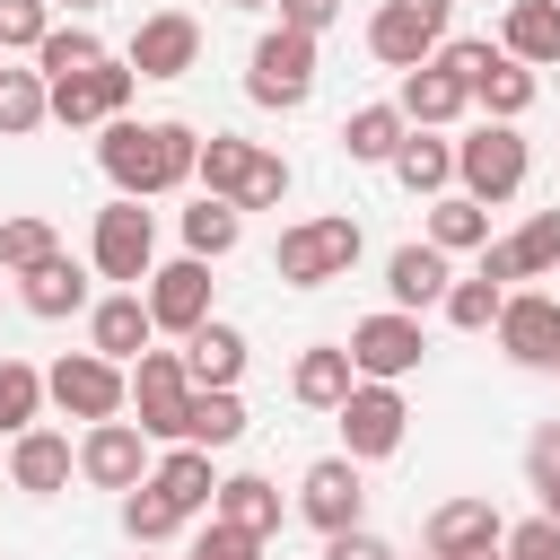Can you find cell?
Here are the masks:
<instances>
[{"instance_id": "obj_13", "label": "cell", "mask_w": 560, "mask_h": 560, "mask_svg": "<svg viewBox=\"0 0 560 560\" xmlns=\"http://www.w3.org/2000/svg\"><path fill=\"white\" fill-rule=\"evenodd\" d=\"M131 88H140V70L122 61V52H105V61H88V70H70V79H52V122H114L122 105H131Z\"/></svg>"}, {"instance_id": "obj_19", "label": "cell", "mask_w": 560, "mask_h": 560, "mask_svg": "<svg viewBox=\"0 0 560 560\" xmlns=\"http://www.w3.org/2000/svg\"><path fill=\"white\" fill-rule=\"evenodd\" d=\"M481 271L508 289V280H542V271H560V210H534L516 236H499V245H481Z\"/></svg>"}, {"instance_id": "obj_3", "label": "cell", "mask_w": 560, "mask_h": 560, "mask_svg": "<svg viewBox=\"0 0 560 560\" xmlns=\"http://www.w3.org/2000/svg\"><path fill=\"white\" fill-rule=\"evenodd\" d=\"M359 219L350 210H324V219H298V228H280V245H271V271L289 280V289H324V280H350V262H359Z\"/></svg>"}, {"instance_id": "obj_55", "label": "cell", "mask_w": 560, "mask_h": 560, "mask_svg": "<svg viewBox=\"0 0 560 560\" xmlns=\"http://www.w3.org/2000/svg\"><path fill=\"white\" fill-rule=\"evenodd\" d=\"M429 560H438V551H429Z\"/></svg>"}, {"instance_id": "obj_34", "label": "cell", "mask_w": 560, "mask_h": 560, "mask_svg": "<svg viewBox=\"0 0 560 560\" xmlns=\"http://www.w3.org/2000/svg\"><path fill=\"white\" fill-rule=\"evenodd\" d=\"M184 438L192 446H236L245 438V402H236V385H192V402H184Z\"/></svg>"}, {"instance_id": "obj_33", "label": "cell", "mask_w": 560, "mask_h": 560, "mask_svg": "<svg viewBox=\"0 0 560 560\" xmlns=\"http://www.w3.org/2000/svg\"><path fill=\"white\" fill-rule=\"evenodd\" d=\"M184 368H192V385H236L245 376V332L210 315L201 332H184Z\"/></svg>"}, {"instance_id": "obj_40", "label": "cell", "mask_w": 560, "mask_h": 560, "mask_svg": "<svg viewBox=\"0 0 560 560\" xmlns=\"http://www.w3.org/2000/svg\"><path fill=\"white\" fill-rule=\"evenodd\" d=\"M61 254V236H52V219H35V210H18V219H0V271H35V262H52Z\"/></svg>"}, {"instance_id": "obj_24", "label": "cell", "mask_w": 560, "mask_h": 560, "mask_svg": "<svg viewBox=\"0 0 560 560\" xmlns=\"http://www.w3.org/2000/svg\"><path fill=\"white\" fill-rule=\"evenodd\" d=\"M394 105H402L420 131H438V122H455V114L472 105V88H464L446 61H420V70H402V96H394Z\"/></svg>"}, {"instance_id": "obj_10", "label": "cell", "mask_w": 560, "mask_h": 560, "mask_svg": "<svg viewBox=\"0 0 560 560\" xmlns=\"http://www.w3.org/2000/svg\"><path fill=\"white\" fill-rule=\"evenodd\" d=\"M184 402H192L184 350H140V359H131V411H140V429H149L158 446L184 438Z\"/></svg>"}, {"instance_id": "obj_1", "label": "cell", "mask_w": 560, "mask_h": 560, "mask_svg": "<svg viewBox=\"0 0 560 560\" xmlns=\"http://www.w3.org/2000/svg\"><path fill=\"white\" fill-rule=\"evenodd\" d=\"M96 166L114 175V192L158 201V192L192 184V166H201V131H192V122H131V114H114L105 140H96Z\"/></svg>"}, {"instance_id": "obj_42", "label": "cell", "mask_w": 560, "mask_h": 560, "mask_svg": "<svg viewBox=\"0 0 560 560\" xmlns=\"http://www.w3.org/2000/svg\"><path fill=\"white\" fill-rule=\"evenodd\" d=\"M52 35V0H0V52H35Z\"/></svg>"}, {"instance_id": "obj_17", "label": "cell", "mask_w": 560, "mask_h": 560, "mask_svg": "<svg viewBox=\"0 0 560 560\" xmlns=\"http://www.w3.org/2000/svg\"><path fill=\"white\" fill-rule=\"evenodd\" d=\"M122 61H131L140 79H184V70L201 61V26H192L184 9H149V18L131 26V44H122Z\"/></svg>"}, {"instance_id": "obj_32", "label": "cell", "mask_w": 560, "mask_h": 560, "mask_svg": "<svg viewBox=\"0 0 560 560\" xmlns=\"http://www.w3.org/2000/svg\"><path fill=\"white\" fill-rule=\"evenodd\" d=\"M429 245H438V254H481V245H490V201L438 192V201H429Z\"/></svg>"}, {"instance_id": "obj_21", "label": "cell", "mask_w": 560, "mask_h": 560, "mask_svg": "<svg viewBox=\"0 0 560 560\" xmlns=\"http://www.w3.org/2000/svg\"><path fill=\"white\" fill-rule=\"evenodd\" d=\"M149 341H158V315H149V298H140V289H114V298H96V306H88V350H105V359H122V368H131Z\"/></svg>"}, {"instance_id": "obj_5", "label": "cell", "mask_w": 560, "mask_h": 560, "mask_svg": "<svg viewBox=\"0 0 560 560\" xmlns=\"http://www.w3.org/2000/svg\"><path fill=\"white\" fill-rule=\"evenodd\" d=\"M245 96L271 105V114H298V105L315 96V35H298V26L254 35V52H245Z\"/></svg>"}, {"instance_id": "obj_9", "label": "cell", "mask_w": 560, "mask_h": 560, "mask_svg": "<svg viewBox=\"0 0 560 560\" xmlns=\"http://www.w3.org/2000/svg\"><path fill=\"white\" fill-rule=\"evenodd\" d=\"M341 455H359V464H385L394 446H402V429H411V402H402V385H385V376H359L350 394H341Z\"/></svg>"}, {"instance_id": "obj_12", "label": "cell", "mask_w": 560, "mask_h": 560, "mask_svg": "<svg viewBox=\"0 0 560 560\" xmlns=\"http://www.w3.org/2000/svg\"><path fill=\"white\" fill-rule=\"evenodd\" d=\"M298 516L315 534H350L368 516V481H359V455H315L298 472Z\"/></svg>"}, {"instance_id": "obj_50", "label": "cell", "mask_w": 560, "mask_h": 560, "mask_svg": "<svg viewBox=\"0 0 560 560\" xmlns=\"http://www.w3.org/2000/svg\"><path fill=\"white\" fill-rule=\"evenodd\" d=\"M52 9H70V18H88V9H96V0H52Z\"/></svg>"}, {"instance_id": "obj_22", "label": "cell", "mask_w": 560, "mask_h": 560, "mask_svg": "<svg viewBox=\"0 0 560 560\" xmlns=\"http://www.w3.org/2000/svg\"><path fill=\"white\" fill-rule=\"evenodd\" d=\"M499 542H508V525H499L490 499H438V508H429V551H438V560L499 551Z\"/></svg>"}, {"instance_id": "obj_38", "label": "cell", "mask_w": 560, "mask_h": 560, "mask_svg": "<svg viewBox=\"0 0 560 560\" xmlns=\"http://www.w3.org/2000/svg\"><path fill=\"white\" fill-rule=\"evenodd\" d=\"M44 368H26V359H0V438H18V429H35L44 420Z\"/></svg>"}, {"instance_id": "obj_7", "label": "cell", "mask_w": 560, "mask_h": 560, "mask_svg": "<svg viewBox=\"0 0 560 560\" xmlns=\"http://www.w3.org/2000/svg\"><path fill=\"white\" fill-rule=\"evenodd\" d=\"M44 394L70 411V420H122L131 411V368L105 359V350H70L44 368Z\"/></svg>"}, {"instance_id": "obj_52", "label": "cell", "mask_w": 560, "mask_h": 560, "mask_svg": "<svg viewBox=\"0 0 560 560\" xmlns=\"http://www.w3.org/2000/svg\"><path fill=\"white\" fill-rule=\"evenodd\" d=\"M228 9H271V0H228Z\"/></svg>"}, {"instance_id": "obj_14", "label": "cell", "mask_w": 560, "mask_h": 560, "mask_svg": "<svg viewBox=\"0 0 560 560\" xmlns=\"http://www.w3.org/2000/svg\"><path fill=\"white\" fill-rule=\"evenodd\" d=\"M140 298H149V315H158V332H201L210 324V262L201 254H175V262H158L149 280H140Z\"/></svg>"}, {"instance_id": "obj_6", "label": "cell", "mask_w": 560, "mask_h": 560, "mask_svg": "<svg viewBox=\"0 0 560 560\" xmlns=\"http://www.w3.org/2000/svg\"><path fill=\"white\" fill-rule=\"evenodd\" d=\"M88 262L114 280V289H140L149 271H158V219L131 201V192H114L105 210H96V236H88Z\"/></svg>"}, {"instance_id": "obj_44", "label": "cell", "mask_w": 560, "mask_h": 560, "mask_svg": "<svg viewBox=\"0 0 560 560\" xmlns=\"http://www.w3.org/2000/svg\"><path fill=\"white\" fill-rule=\"evenodd\" d=\"M525 481H534V490L560 481V420H534V438H525Z\"/></svg>"}, {"instance_id": "obj_25", "label": "cell", "mask_w": 560, "mask_h": 560, "mask_svg": "<svg viewBox=\"0 0 560 560\" xmlns=\"http://www.w3.org/2000/svg\"><path fill=\"white\" fill-rule=\"evenodd\" d=\"M192 175H201V192H219V201H236V210H245V192H254V175H262V149H254V140H236V131H210Z\"/></svg>"}, {"instance_id": "obj_53", "label": "cell", "mask_w": 560, "mask_h": 560, "mask_svg": "<svg viewBox=\"0 0 560 560\" xmlns=\"http://www.w3.org/2000/svg\"><path fill=\"white\" fill-rule=\"evenodd\" d=\"M0 79H9V52H0Z\"/></svg>"}, {"instance_id": "obj_27", "label": "cell", "mask_w": 560, "mask_h": 560, "mask_svg": "<svg viewBox=\"0 0 560 560\" xmlns=\"http://www.w3.org/2000/svg\"><path fill=\"white\" fill-rule=\"evenodd\" d=\"M499 44L525 61V70H560V0H516L499 18Z\"/></svg>"}, {"instance_id": "obj_4", "label": "cell", "mask_w": 560, "mask_h": 560, "mask_svg": "<svg viewBox=\"0 0 560 560\" xmlns=\"http://www.w3.org/2000/svg\"><path fill=\"white\" fill-rule=\"evenodd\" d=\"M525 175H534V149H525L516 122H490V114H481V131L455 140V184H464L472 201H516Z\"/></svg>"}, {"instance_id": "obj_30", "label": "cell", "mask_w": 560, "mask_h": 560, "mask_svg": "<svg viewBox=\"0 0 560 560\" xmlns=\"http://www.w3.org/2000/svg\"><path fill=\"white\" fill-rule=\"evenodd\" d=\"M394 184H402V192H420V201H438V192L455 184V140H438V131H420V122H411V140L394 149Z\"/></svg>"}, {"instance_id": "obj_28", "label": "cell", "mask_w": 560, "mask_h": 560, "mask_svg": "<svg viewBox=\"0 0 560 560\" xmlns=\"http://www.w3.org/2000/svg\"><path fill=\"white\" fill-rule=\"evenodd\" d=\"M402 140H411V114H402V105H359V114L341 122V158H350V166H394Z\"/></svg>"}, {"instance_id": "obj_54", "label": "cell", "mask_w": 560, "mask_h": 560, "mask_svg": "<svg viewBox=\"0 0 560 560\" xmlns=\"http://www.w3.org/2000/svg\"><path fill=\"white\" fill-rule=\"evenodd\" d=\"M140 560H149V551H140Z\"/></svg>"}, {"instance_id": "obj_46", "label": "cell", "mask_w": 560, "mask_h": 560, "mask_svg": "<svg viewBox=\"0 0 560 560\" xmlns=\"http://www.w3.org/2000/svg\"><path fill=\"white\" fill-rule=\"evenodd\" d=\"M280 9V26H298V35H324L332 18H341V0H271Z\"/></svg>"}, {"instance_id": "obj_37", "label": "cell", "mask_w": 560, "mask_h": 560, "mask_svg": "<svg viewBox=\"0 0 560 560\" xmlns=\"http://www.w3.org/2000/svg\"><path fill=\"white\" fill-rule=\"evenodd\" d=\"M184 525H192V516H184V508H175V499H166L158 481L122 490V534H131L140 551H149V542H166V534H184Z\"/></svg>"}, {"instance_id": "obj_29", "label": "cell", "mask_w": 560, "mask_h": 560, "mask_svg": "<svg viewBox=\"0 0 560 560\" xmlns=\"http://www.w3.org/2000/svg\"><path fill=\"white\" fill-rule=\"evenodd\" d=\"M18 298H26V315H44V324H61V315H79V306H88V271H79L70 254H52V262H35V271H18Z\"/></svg>"}, {"instance_id": "obj_15", "label": "cell", "mask_w": 560, "mask_h": 560, "mask_svg": "<svg viewBox=\"0 0 560 560\" xmlns=\"http://www.w3.org/2000/svg\"><path fill=\"white\" fill-rule=\"evenodd\" d=\"M79 481H96V490H140V481H149V429H140V420H88V438H79Z\"/></svg>"}, {"instance_id": "obj_18", "label": "cell", "mask_w": 560, "mask_h": 560, "mask_svg": "<svg viewBox=\"0 0 560 560\" xmlns=\"http://www.w3.org/2000/svg\"><path fill=\"white\" fill-rule=\"evenodd\" d=\"M70 472H79V446H70L61 429H44V420H35V429H18V438H9V481H18L26 499H61V490H70Z\"/></svg>"}, {"instance_id": "obj_43", "label": "cell", "mask_w": 560, "mask_h": 560, "mask_svg": "<svg viewBox=\"0 0 560 560\" xmlns=\"http://www.w3.org/2000/svg\"><path fill=\"white\" fill-rule=\"evenodd\" d=\"M184 560H262V534H245V525L210 516V525L192 534V551H184Z\"/></svg>"}, {"instance_id": "obj_11", "label": "cell", "mask_w": 560, "mask_h": 560, "mask_svg": "<svg viewBox=\"0 0 560 560\" xmlns=\"http://www.w3.org/2000/svg\"><path fill=\"white\" fill-rule=\"evenodd\" d=\"M420 359H429V332H420V315L385 306V315H359V324H350V368H359V376H385V385H402Z\"/></svg>"}, {"instance_id": "obj_8", "label": "cell", "mask_w": 560, "mask_h": 560, "mask_svg": "<svg viewBox=\"0 0 560 560\" xmlns=\"http://www.w3.org/2000/svg\"><path fill=\"white\" fill-rule=\"evenodd\" d=\"M446 18H455V0H376L368 52H376L385 70H420V61L446 52Z\"/></svg>"}, {"instance_id": "obj_47", "label": "cell", "mask_w": 560, "mask_h": 560, "mask_svg": "<svg viewBox=\"0 0 560 560\" xmlns=\"http://www.w3.org/2000/svg\"><path fill=\"white\" fill-rule=\"evenodd\" d=\"M324 560H394V551H385V534L350 525V534H324Z\"/></svg>"}, {"instance_id": "obj_45", "label": "cell", "mask_w": 560, "mask_h": 560, "mask_svg": "<svg viewBox=\"0 0 560 560\" xmlns=\"http://www.w3.org/2000/svg\"><path fill=\"white\" fill-rule=\"evenodd\" d=\"M508 560H560V525H551V516L508 525Z\"/></svg>"}, {"instance_id": "obj_39", "label": "cell", "mask_w": 560, "mask_h": 560, "mask_svg": "<svg viewBox=\"0 0 560 560\" xmlns=\"http://www.w3.org/2000/svg\"><path fill=\"white\" fill-rule=\"evenodd\" d=\"M499 306H508V289H499L490 271H472V280H455V289H446V306H438V315H446L455 332H490V324H499Z\"/></svg>"}, {"instance_id": "obj_51", "label": "cell", "mask_w": 560, "mask_h": 560, "mask_svg": "<svg viewBox=\"0 0 560 560\" xmlns=\"http://www.w3.org/2000/svg\"><path fill=\"white\" fill-rule=\"evenodd\" d=\"M464 560H508V542H499V551H464Z\"/></svg>"}, {"instance_id": "obj_26", "label": "cell", "mask_w": 560, "mask_h": 560, "mask_svg": "<svg viewBox=\"0 0 560 560\" xmlns=\"http://www.w3.org/2000/svg\"><path fill=\"white\" fill-rule=\"evenodd\" d=\"M149 481H158V490H166V499H175L184 516H201V508L219 499V472H210V446H192V438H175V446H166V455L149 464Z\"/></svg>"}, {"instance_id": "obj_16", "label": "cell", "mask_w": 560, "mask_h": 560, "mask_svg": "<svg viewBox=\"0 0 560 560\" xmlns=\"http://www.w3.org/2000/svg\"><path fill=\"white\" fill-rule=\"evenodd\" d=\"M499 350L516 359V368H560V298H542V289H508V306H499Z\"/></svg>"}, {"instance_id": "obj_49", "label": "cell", "mask_w": 560, "mask_h": 560, "mask_svg": "<svg viewBox=\"0 0 560 560\" xmlns=\"http://www.w3.org/2000/svg\"><path fill=\"white\" fill-rule=\"evenodd\" d=\"M534 499H542V516H551V525H560V481H551V490H534Z\"/></svg>"}, {"instance_id": "obj_23", "label": "cell", "mask_w": 560, "mask_h": 560, "mask_svg": "<svg viewBox=\"0 0 560 560\" xmlns=\"http://www.w3.org/2000/svg\"><path fill=\"white\" fill-rule=\"evenodd\" d=\"M359 385V368H350V341H315V350H298V368H289V394L306 402V411H341V394Z\"/></svg>"}, {"instance_id": "obj_2", "label": "cell", "mask_w": 560, "mask_h": 560, "mask_svg": "<svg viewBox=\"0 0 560 560\" xmlns=\"http://www.w3.org/2000/svg\"><path fill=\"white\" fill-rule=\"evenodd\" d=\"M438 61H446V70L472 88V105H481L490 122H516V114L542 96V79H534V70H525L508 44H481V35H446V52H438Z\"/></svg>"}, {"instance_id": "obj_48", "label": "cell", "mask_w": 560, "mask_h": 560, "mask_svg": "<svg viewBox=\"0 0 560 560\" xmlns=\"http://www.w3.org/2000/svg\"><path fill=\"white\" fill-rule=\"evenodd\" d=\"M271 201H289V158H271V149H262V175H254L245 210H271Z\"/></svg>"}, {"instance_id": "obj_36", "label": "cell", "mask_w": 560, "mask_h": 560, "mask_svg": "<svg viewBox=\"0 0 560 560\" xmlns=\"http://www.w3.org/2000/svg\"><path fill=\"white\" fill-rule=\"evenodd\" d=\"M52 122V79L44 70H9L0 79V140H26Z\"/></svg>"}, {"instance_id": "obj_20", "label": "cell", "mask_w": 560, "mask_h": 560, "mask_svg": "<svg viewBox=\"0 0 560 560\" xmlns=\"http://www.w3.org/2000/svg\"><path fill=\"white\" fill-rule=\"evenodd\" d=\"M455 254H438L429 236L420 245H394L385 254V298L402 306V315H420V306H446V289H455V271H446Z\"/></svg>"}, {"instance_id": "obj_41", "label": "cell", "mask_w": 560, "mask_h": 560, "mask_svg": "<svg viewBox=\"0 0 560 560\" xmlns=\"http://www.w3.org/2000/svg\"><path fill=\"white\" fill-rule=\"evenodd\" d=\"M88 61H105V44H96L79 18H70V26H52V35L35 44V70H44V79H70V70H88Z\"/></svg>"}, {"instance_id": "obj_35", "label": "cell", "mask_w": 560, "mask_h": 560, "mask_svg": "<svg viewBox=\"0 0 560 560\" xmlns=\"http://www.w3.org/2000/svg\"><path fill=\"white\" fill-rule=\"evenodd\" d=\"M236 236H245V210H236V201H219V192H201V201L184 210V254H201V262H219V254H236Z\"/></svg>"}, {"instance_id": "obj_31", "label": "cell", "mask_w": 560, "mask_h": 560, "mask_svg": "<svg viewBox=\"0 0 560 560\" xmlns=\"http://www.w3.org/2000/svg\"><path fill=\"white\" fill-rule=\"evenodd\" d=\"M210 516H228V525H245V534H280V490L262 481V472H219V499H210Z\"/></svg>"}]
</instances>
